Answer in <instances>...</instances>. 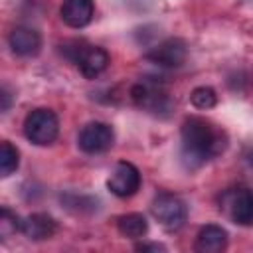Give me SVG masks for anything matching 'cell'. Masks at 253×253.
Wrapping results in <instances>:
<instances>
[{
  "instance_id": "17",
  "label": "cell",
  "mask_w": 253,
  "mask_h": 253,
  "mask_svg": "<svg viewBox=\"0 0 253 253\" xmlns=\"http://www.w3.org/2000/svg\"><path fill=\"white\" fill-rule=\"evenodd\" d=\"M16 231H22V221L20 217L10 210V208H2L0 210V237L8 239L10 235H14Z\"/></svg>"
},
{
  "instance_id": "5",
  "label": "cell",
  "mask_w": 253,
  "mask_h": 253,
  "mask_svg": "<svg viewBox=\"0 0 253 253\" xmlns=\"http://www.w3.org/2000/svg\"><path fill=\"white\" fill-rule=\"evenodd\" d=\"M130 97L140 109H146L156 115L170 113V109H172L170 97L154 79H144L142 83H136L130 89Z\"/></svg>"
},
{
  "instance_id": "3",
  "label": "cell",
  "mask_w": 253,
  "mask_h": 253,
  "mask_svg": "<svg viewBox=\"0 0 253 253\" xmlns=\"http://www.w3.org/2000/svg\"><path fill=\"white\" fill-rule=\"evenodd\" d=\"M219 208L225 211V215L237 223V225H253V190L239 186L229 188L221 194Z\"/></svg>"
},
{
  "instance_id": "9",
  "label": "cell",
  "mask_w": 253,
  "mask_h": 253,
  "mask_svg": "<svg viewBox=\"0 0 253 253\" xmlns=\"http://www.w3.org/2000/svg\"><path fill=\"white\" fill-rule=\"evenodd\" d=\"M8 43L12 47V51L16 55H24V57H30V55H36L42 47V38L40 34L34 30V28H28V26H16L10 36H8Z\"/></svg>"
},
{
  "instance_id": "7",
  "label": "cell",
  "mask_w": 253,
  "mask_h": 253,
  "mask_svg": "<svg viewBox=\"0 0 253 253\" xmlns=\"http://www.w3.org/2000/svg\"><path fill=\"white\" fill-rule=\"evenodd\" d=\"M107 186L115 196L130 198L140 188V172L134 164H130L126 160H121V162L115 164V168H113V172L107 180Z\"/></svg>"
},
{
  "instance_id": "12",
  "label": "cell",
  "mask_w": 253,
  "mask_h": 253,
  "mask_svg": "<svg viewBox=\"0 0 253 253\" xmlns=\"http://www.w3.org/2000/svg\"><path fill=\"white\" fill-rule=\"evenodd\" d=\"M77 65L81 69V73L87 77V79H95L99 77L107 67H109V53L103 49V47H97V45H87L79 59H77Z\"/></svg>"
},
{
  "instance_id": "1",
  "label": "cell",
  "mask_w": 253,
  "mask_h": 253,
  "mask_svg": "<svg viewBox=\"0 0 253 253\" xmlns=\"http://www.w3.org/2000/svg\"><path fill=\"white\" fill-rule=\"evenodd\" d=\"M182 160L188 168H198L210 158L223 152L227 138L225 134L202 117H188L182 123Z\"/></svg>"
},
{
  "instance_id": "8",
  "label": "cell",
  "mask_w": 253,
  "mask_h": 253,
  "mask_svg": "<svg viewBox=\"0 0 253 253\" xmlns=\"http://www.w3.org/2000/svg\"><path fill=\"white\" fill-rule=\"evenodd\" d=\"M186 43L178 38H170L166 42H162L152 53H148V61H152L158 67H178L184 63L186 59Z\"/></svg>"
},
{
  "instance_id": "2",
  "label": "cell",
  "mask_w": 253,
  "mask_h": 253,
  "mask_svg": "<svg viewBox=\"0 0 253 253\" xmlns=\"http://www.w3.org/2000/svg\"><path fill=\"white\" fill-rule=\"evenodd\" d=\"M59 121L51 109H34L24 121V134L38 146H47L57 138Z\"/></svg>"
},
{
  "instance_id": "4",
  "label": "cell",
  "mask_w": 253,
  "mask_h": 253,
  "mask_svg": "<svg viewBox=\"0 0 253 253\" xmlns=\"http://www.w3.org/2000/svg\"><path fill=\"white\" fill-rule=\"evenodd\" d=\"M150 210H152V215L158 219V223L168 231H178L186 223V217H188L186 204L178 196L168 194V192L158 194L152 200Z\"/></svg>"
},
{
  "instance_id": "10",
  "label": "cell",
  "mask_w": 253,
  "mask_h": 253,
  "mask_svg": "<svg viewBox=\"0 0 253 253\" xmlns=\"http://www.w3.org/2000/svg\"><path fill=\"white\" fill-rule=\"evenodd\" d=\"M93 0H63L59 14L69 28H85L93 20Z\"/></svg>"
},
{
  "instance_id": "11",
  "label": "cell",
  "mask_w": 253,
  "mask_h": 253,
  "mask_svg": "<svg viewBox=\"0 0 253 253\" xmlns=\"http://www.w3.org/2000/svg\"><path fill=\"white\" fill-rule=\"evenodd\" d=\"M194 247L200 253H221L227 247V231L221 225L208 223L198 231Z\"/></svg>"
},
{
  "instance_id": "18",
  "label": "cell",
  "mask_w": 253,
  "mask_h": 253,
  "mask_svg": "<svg viewBox=\"0 0 253 253\" xmlns=\"http://www.w3.org/2000/svg\"><path fill=\"white\" fill-rule=\"evenodd\" d=\"M136 249H138V251H164L166 247L160 245V243H138Z\"/></svg>"
},
{
  "instance_id": "19",
  "label": "cell",
  "mask_w": 253,
  "mask_h": 253,
  "mask_svg": "<svg viewBox=\"0 0 253 253\" xmlns=\"http://www.w3.org/2000/svg\"><path fill=\"white\" fill-rule=\"evenodd\" d=\"M0 97H2V107H0V109H2V113H6V111H8V107H10V93L4 89Z\"/></svg>"
},
{
  "instance_id": "13",
  "label": "cell",
  "mask_w": 253,
  "mask_h": 253,
  "mask_svg": "<svg viewBox=\"0 0 253 253\" xmlns=\"http://www.w3.org/2000/svg\"><path fill=\"white\" fill-rule=\"evenodd\" d=\"M22 233L32 241H43L49 239L55 233V219L47 213H30L22 221Z\"/></svg>"
},
{
  "instance_id": "14",
  "label": "cell",
  "mask_w": 253,
  "mask_h": 253,
  "mask_svg": "<svg viewBox=\"0 0 253 253\" xmlns=\"http://www.w3.org/2000/svg\"><path fill=\"white\" fill-rule=\"evenodd\" d=\"M117 227L119 233L130 239H138L142 235H146L148 231V221L142 213H125L117 219Z\"/></svg>"
},
{
  "instance_id": "16",
  "label": "cell",
  "mask_w": 253,
  "mask_h": 253,
  "mask_svg": "<svg viewBox=\"0 0 253 253\" xmlns=\"http://www.w3.org/2000/svg\"><path fill=\"white\" fill-rule=\"evenodd\" d=\"M190 103L196 107V109H202V111H208L211 107H215L217 103V95L211 87H196L192 93H190Z\"/></svg>"
},
{
  "instance_id": "6",
  "label": "cell",
  "mask_w": 253,
  "mask_h": 253,
  "mask_svg": "<svg viewBox=\"0 0 253 253\" xmlns=\"http://www.w3.org/2000/svg\"><path fill=\"white\" fill-rule=\"evenodd\" d=\"M115 142V132L113 126L101 121H93L89 125H85L77 136V144L83 152L87 154H101L105 150H109Z\"/></svg>"
},
{
  "instance_id": "15",
  "label": "cell",
  "mask_w": 253,
  "mask_h": 253,
  "mask_svg": "<svg viewBox=\"0 0 253 253\" xmlns=\"http://www.w3.org/2000/svg\"><path fill=\"white\" fill-rule=\"evenodd\" d=\"M18 164H20V152H18V148L12 142L4 140L0 144V176H4V178L10 176L18 168Z\"/></svg>"
}]
</instances>
